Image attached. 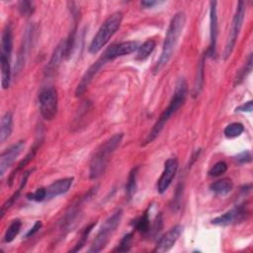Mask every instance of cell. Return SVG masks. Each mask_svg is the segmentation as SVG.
<instances>
[{"mask_svg": "<svg viewBox=\"0 0 253 253\" xmlns=\"http://www.w3.org/2000/svg\"><path fill=\"white\" fill-rule=\"evenodd\" d=\"M185 24H186V15L184 12H178L172 17L166 32V36L162 45V51L153 68V72L155 74L158 73L161 69H163L164 66L171 59L174 53V50L176 48V45L179 42V39L182 35V32L184 30Z\"/></svg>", "mask_w": 253, "mask_h": 253, "instance_id": "6da1fadb", "label": "cell"}, {"mask_svg": "<svg viewBox=\"0 0 253 253\" xmlns=\"http://www.w3.org/2000/svg\"><path fill=\"white\" fill-rule=\"evenodd\" d=\"M187 93H188L187 82L184 78H180L176 84V88H175L173 97H172L168 107L160 115V117L158 118V120L156 121L154 126H152L151 130L148 132V134L144 138L143 143H141V145H146V144L152 142L159 135V133L161 132V130L163 129V127L165 126V125L169 121V119L172 117V115L175 114L177 112V110H179L182 107V105L184 104L186 97H187Z\"/></svg>", "mask_w": 253, "mask_h": 253, "instance_id": "7a4b0ae2", "label": "cell"}, {"mask_svg": "<svg viewBox=\"0 0 253 253\" xmlns=\"http://www.w3.org/2000/svg\"><path fill=\"white\" fill-rule=\"evenodd\" d=\"M124 137V133H116L109 139H107L104 143L100 145L95 154L93 155L90 167H89V177L92 180H96L100 178L106 171L108 163L112 154L116 151V149L120 146Z\"/></svg>", "mask_w": 253, "mask_h": 253, "instance_id": "3957f363", "label": "cell"}, {"mask_svg": "<svg viewBox=\"0 0 253 253\" xmlns=\"http://www.w3.org/2000/svg\"><path fill=\"white\" fill-rule=\"evenodd\" d=\"M123 17L124 15L121 11H116L104 21L89 44L88 49L90 53L96 54L109 42L111 38L119 30Z\"/></svg>", "mask_w": 253, "mask_h": 253, "instance_id": "277c9868", "label": "cell"}, {"mask_svg": "<svg viewBox=\"0 0 253 253\" xmlns=\"http://www.w3.org/2000/svg\"><path fill=\"white\" fill-rule=\"evenodd\" d=\"M13 50V31L11 25L7 24L1 36V85L3 89H8L11 83V56Z\"/></svg>", "mask_w": 253, "mask_h": 253, "instance_id": "5b68a950", "label": "cell"}, {"mask_svg": "<svg viewBox=\"0 0 253 253\" xmlns=\"http://www.w3.org/2000/svg\"><path fill=\"white\" fill-rule=\"evenodd\" d=\"M122 217H123V211L122 209H118L104 221V223L102 224L101 228L99 229L97 235L95 236L91 244L89 252L97 253L102 251L107 246L112 235L116 231L117 227L120 225Z\"/></svg>", "mask_w": 253, "mask_h": 253, "instance_id": "8992f818", "label": "cell"}, {"mask_svg": "<svg viewBox=\"0 0 253 253\" xmlns=\"http://www.w3.org/2000/svg\"><path fill=\"white\" fill-rule=\"evenodd\" d=\"M245 13H246V3L244 1H239L237 3L236 6V10L231 22V26H230V30H229V35L224 46V50H223V58L226 59L230 56L236 41L238 39L240 30L242 28L243 25V21L245 18Z\"/></svg>", "mask_w": 253, "mask_h": 253, "instance_id": "52a82bcc", "label": "cell"}, {"mask_svg": "<svg viewBox=\"0 0 253 253\" xmlns=\"http://www.w3.org/2000/svg\"><path fill=\"white\" fill-rule=\"evenodd\" d=\"M39 105L42 117L45 121L54 119L58 108L57 91L53 87L42 88L39 94Z\"/></svg>", "mask_w": 253, "mask_h": 253, "instance_id": "ba28073f", "label": "cell"}, {"mask_svg": "<svg viewBox=\"0 0 253 253\" xmlns=\"http://www.w3.org/2000/svg\"><path fill=\"white\" fill-rule=\"evenodd\" d=\"M248 215V211L246 207L244 206H238L235 207L228 211L214 217L211 220V223L218 226H227L236 224L239 222H242L244 219H246Z\"/></svg>", "mask_w": 253, "mask_h": 253, "instance_id": "9c48e42d", "label": "cell"}, {"mask_svg": "<svg viewBox=\"0 0 253 253\" xmlns=\"http://www.w3.org/2000/svg\"><path fill=\"white\" fill-rule=\"evenodd\" d=\"M109 60H110V58H109L108 54L106 53V51H104V53L86 70V72L82 76V78H81V80H80V82H79V84H78V86L75 90V95L76 96H80L85 92V90L87 89V87L89 86V84L91 83L93 78L95 77V75L100 71V69Z\"/></svg>", "mask_w": 253, "mask_h": 253, "instance_id": "30bf717a", "label": "cell"}, {"mask_svg": "<svg viewBox=\"0 0 253 253\" xmlns=\"http://www.w3.org/2000/svg\"><path fill=\"white\" fill-rule=\"evenodd\" d=\"M178 159L176 157L168 158L164 163V170L157 182V191L159 194H163L170 187L178 170Z\"/></svg>", "mask_w": 253, "mask_h": 253, "instance_id": "8fae6325", "label": "cell"}, {"mask_svg": "<svg viewBox=\"0 0 253 253\" xmlns=\"http://www.w3.org/2000/svg\"><path fill=\"white\" fill-rule=\"evenodd\" d=\"M25 148V142L20 140L14 144H12L9 148L1 153L0 156V176L3 177L5 172L13 165L19 155Z\"/></svg>", "mask_w": 253, "mask_h": 253, "instance_id": "7c38bea8", "label": "cell"}, {"mask_svg": "<svg viewBox=\"0 0 253 253\" xmlns=\"http://www.w3.org/2000/svg\"><path fill=\"white\" fill-rule=\"evenodd\" d=\"M183 231V226L180 224H177L173 227H171L166 233H164L157 241L156 246L154 248V252L158 253H163L166 251H169L174 244L177 242L179 239L180 235L182 234Z\"/></svg>", "mask_w": 253, "mask_h": 253, "instance_id": "4fadbf2b", "label": "cell"}, {"mask_svg": "<svg viewBox=\"0 0 253 253\" xmlns=\"http://www.w3.org/2000/svg\"><path fill=\"white\" fill-rule=\"evenodd\" d=\"M216 1L210 2V45L207 51V55L214 57L216 53V39H217V13H216Z\"/></svg>", "mask_w": 253, "mask_h": 253, "instance_id": "5bb4252c", "label": "cell"}, {"mask_svg": "<svg viewBox=\"0 0 253 253\" xmlns=\"http://www.w3.org/2000/svg\"><path fill=\"white\" fill-rule=\"evenodd\" d=\"M138 42H123L120 43H114L110 45L105 51L110 57V60H113L119 56L126 55L137 50Z\"/></svg>", "mask_w": 253, "mask_h": 253, "instance_id": "9a60e30c", "label": "cell"}, {"mask_svg": "<svg viewBox=\"0 0 253 253\" xmlns=\"http://www.w3.org/2000/svg\"><path fill=\"white\" fill-rule=\"evenodd\" d=\"M73 177H66L52 182L46 187V199H53L65 194L73 183Z\"/></svg>", "mask_w": 253, "mask_h": 253, "instance_id": "2e32d148", "label": "cell"}, {"mask_svg": "<svg viewBox=\"0 0 253 253\" xmlns=\"http://www.w3.org/2000/svg\"><path fill=\"white\" fill-rule=\"evenodd\" d=\"M34 33H35L34 26H29L25 32V36H24V39L22 42V45H21L19 54H18V58H17V63H16L17 71H20L22 69V67L24 66L27 53L32 45V40L34 38Z\"/></svg>", "mask_w": 253, "mask_h": 253, "instance_id": "e0dca14e", "label": "cell"}, {"mask_svg": "<svg viewBox=\"0 0 253 253\" xmlns=\"http://www.w3.org/2000/svg\"><path fill=\"white\" fill-rule=\"evenodd\" d=\"M66 57L65 56V41H61L58 45L55 47L51 57H50V60L49 62L47 63V66H46V73L49 74L51 72H53L54 70L57 69L60 61Z\"/></svg>", "mask_w": 253, "mask_h": 253, "instance_id": "ac0fdd59", "label": "cell"}, {"mask_svg": "<svg viewBox=\"0 0 253 253\" xmlns=\"http://www.w3.org/2000/svg\"><path fill=\"white\" fill-rule=\"evenodd\" d=\"M32 172H33V170H29V171L24 172L23 177H22V181H21V183H20L19 188L17 189V191H16V192L3 204V206L1 207V211H0V213H1V218L4 216L5 212H6V211L15 204V202L19 199V197H20V195H21V192H22V190L25 188V186H26V184H27V181H28V179H29V177H30V175H31Z\"/></svg>", "mask_w": 253, "mask_h": 253, "instance_id": "d6986e66", "label": "cell"}, {"mask_svg": "<svg viewBox=\"0 0 253 253\" xmlns=\"http://www.w3.org/2000/svg\"><path fill=\"white\" fill-rule=\"evenodd\" d=\"M40 144H41V141H36L35 142V144L33 145V147L31 148V150L27 153V155L24 157V159L18 164V166L16 167V169L10 174V176H9V178H8V185L9 186H12L13 185V182H14V179H15V176L17 175V173L19 172V171H21L26 165H28L33 159H34V157H35V155H36V153H37V151H38V149H39V147H40Z\"/></svg>", "mask_w": 253, "mask_h": 253, "instance_id": "ffe728a7", "label": "cell"}, {"mask_svg": "<svg viewBox=\"0 0 253 253\" xmlns=\"http://www.w3.org/2000/svg\"><path fill=\"white\" fill-rule=\"evenodd\" d=\"M210 189L216 195L224 196L232 191L233 189V182L230 178H222L211 184Z\"/></svg>", "mask_w": 253, "mask_h": 253, "instance_id": "44dd1931", "label": "cell"}, {"mask_svg": "<svg viewBox=\"0 0 253 253\" xmlns=\"http://www.w3.org/2000/svg\"><path fill=\"white\" fill-rule=\"evenodd\" d=\"M13 130V114L6 112L1 119V130H0V141L5 142L11 135Z\"/></svg>", "mask_w": 253, "mask_h": 253, "instance_id": "7402d4cb", "label": "cell"}, {"mask_svg": "<svg viewBox=\"0 0 253 253\" xmlns=\"http://www.w3.org/2000/svg\"><path fill=\"white\" fill-rule=\"evenodd\" d=\"M151 224H150V218H149V214L148 211H145L142 215H140L138 218H136L133 221V228L137 231H139L140 233L143 234H147L150 230Z\"/></svg>", "mask_w": 253, "mask_h": 253, "instance_id": "603a6c76", "label": "cell"}, {"mask_svg": "<svg viewBox=\"0 0 253 253\" xmlns=\"http://www.w3.org/2000/svg\"><path fill=\"white\" fill-rule=\"evenodd\" d=\"M22 226V221L20 219H14L10 225L7 227L5 233H4V237H3V241L5 243H10L12 242L15 237L18 235V233L20 232Z\"/></svg>", "mask_w": 253, "mask_h": 253, "instance_id": "cb8c5ba5", "label": "cell"}, {"mask_svg": "<svg viewBox=\"0 0 253 253\" xmlns=\"http://www.w3.org/2000/svg\"><path fill=\"white\" fill-rule=\"evenodd\" d=\"M139 167L136 166L131 169L129 172L127 182L126 185V193L128 199H131V197L135 194L136 192V180H137V172H138Z\"/></svg>", "mask_w": 253, "mask_h": 253, "instance_id": "d4e9b609", "label": "cell"}, {"mask_svg": "<svg viewBox=\"0 0 253 253\" xmlns=\"http://www.w3.org/2000/svg\"><path fill=\"white\" fill-rule=\"evenodd\" d=\"M155 47V42L153 40H147L145 41L140 46L137 48L136 53V59L137 60H144L146 59L154 50Z\"/></svg>", "mask_w": 253, "mask_h": 253, "instance_id": "484cf974", "label": "cell"}, {"mask_svg": "<svg viewBox=\"0 0 253 253\" xmlns=\"http://www.w3.org/2000/svg\"><path fill=\"white\" fill-rule=\"evenodd\" d=\"M96 224H97V221H93V222H91L90 224H88V225L82 230L81 235H80V237H79V240H78L77 243L74 245V247L70 250L71 252H77V251H79V250L82 249V247L85 245V243H86V241H87V239H88L89 234L91 233L92 229L94 228V226H95Z\"/></svg>", "mask_w": 253, "mask_h": 253, "instance_id": "4316f807", "label": "cell"}, {"mask_svg": "<svg viewBox=\"0 0 253 253\" xmlns=\"http://www.w3.org/2000/svg\"><path fill=\"white\" fill-rule=\"evenodd\" d=\"M244 131V126L241 123H231L227 125L224 129L223 133L227 138H234L239 136Z\"/></svg>", "mask_w": 253, "mask_h": 253, "instance_id": "83f0119b", "label": "cell"}, {"mask_svg": "<svg viewBox=\"0 0 253 253\" xmlns=\"http://www.w3.org/2000/svg\"><path fill=\"white\" fill-rule=\"evenodd\" d=\"M204 61H205V57L202 58L199 66H198V72H197V77H196V81H195V85H194V97L199 96L202 88H203V84H204Z\"/></svg>", "mask_w": 253, "mask_h": 253, "instance_id": "f1b7e54d", "label": "cell"}, {"mask_svg": "<svg viewBox=\"0 0 253 253\" xmlns=\"http://www.w3.org/2000/svg\"><path fill=\"white\" fill-rule=\"evenodd\" d=\"M131 242H132V232L126 233L123 236L121 239L120 243L118 244V247L115 249L117 252H126L130 250L131 247Z\"/></svg>", "mask_w": 253, "mask_h": 253, "instance_id": "f546056e", "label": "cell"}, {"mask_svg": "<svg viewBox=\"0 0 253 253\" xmlns=\"http://www.w3.org/2000/svg\"><path fill=\"white\" fill-rule=\"evenodd\" d=\"M18 10L22 16L29 17L35 11V3L32 1H21L19 2Z\"/></svg>", "mask_w": 253, "mask_h": 253, "instance_id": "4dcf8cb0", "label": "cell"}, {"mask_svg": "<svg viewBox=\"0 0 253 253\" xmlns=\"http://www.w3.org/2000/svg\"><path fill=\"white\" fill-rule=\"evenodd\" d=\"M227 170V164L224 161H218L216 162L208 172L210 177H218L222 174H224Z\"/></svg>", "mask_w": 253, "mask_h": 253, "instance_id": "1f68e13d", "label": "cell"}, {"mask_svg": "<svg viewBox=\"0 0 253 253\" xmlns=\"http://www.w3.org/2000/svg\"><path fill=\"white\" fill-rule=\"evenodd\" d=\"M27 199L34 202H42L46 199V188H39L33 193L27 194Z\"/></svg>", "mask_w": 253, "mask_h": 253, "instance_id": "d6a6232c", "label": "cell"}, {"mask_svg": "<svg viewBox=\"0 0 253 253\" xmlns=\"http://www.w3.org/2000/svg\"><path fill=\"white\" fill-rule=\"evenodd\" d=\"M251 70H252V54H249L244 68L238 72V75L235 79L236 82L239 83L240 81H242L247 76V74H249L251 72Z\"/></svg>", "mask_w": 253, "mask_h": 253, "instance_id": "836d02e7", "label": "cell"}, {"mask_svg": "<svg viewBox=\"0 0 253 253\" xmlns=\"http://www.w3.org/2000/svg\"><path fill=\"white\" fill-rule=\"evenodd\" d=\"M235 160L240 163V164H244V163H249L252 161V155L251 152L249 150H243L240 153H238L235 156Z\"/></svg>", "mask_w": 253, "mask_h": 253, "instance_id": "e575fe53", "label": "cell"}, {"mask_svg": "<svg viewBox=\"0 0 253 253\" xmlns=\"http://www.w3.org/2000/svg\"><path fill=\"white\" fill-rule=\"evenodd\" d=\"M42 221H41V220H37V221L34 223V225H33V226L28 230V232L25 234V237L29 238V237L34 236V235L42 228Z\"/></svg>", "mask_w": 253, "mask_h": 253, "instance_id": "d590c367", "label": "cell"}, {"mask_svg": "<svg viewBox=\"0 0 253 253\" xmlns=\"http://www.w3.org/2000/svg\"><path fill=\"white\" fill-rule=\"evenodd\" d=\"M252 108H253V104L252 101H247L245 103H243L242 105H240L239 107H237L235 109V112H246V113H250L252 112Z\"/></svg>", "mask_w": 253, "mask_h": 253, "instance_id": "8d00e7d4", "label": "cell"}, {"mask_svg": "<svg viewBox=\"0 0 253 253\" xmlns=\"http://www.w3.org/2000/svg\"><path fill=\"white\" fill-rule=\"evenodd\" d=\"M162 1H155V0H143L140 2L141 6H143L144 8H153L156 5L161 4Z\"/></svg>", "mask_w": 253, "mask_h": 253, "instance_id": "74e56055", "label": "cell"}]
</instances>
